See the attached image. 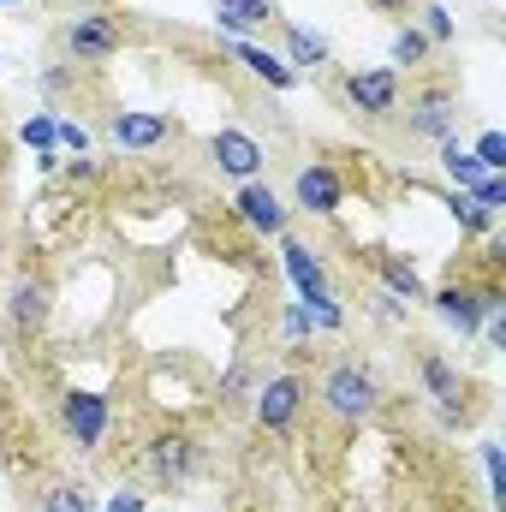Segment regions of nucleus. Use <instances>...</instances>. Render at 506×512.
<instances>
[{"instance_id":"3","label":"nucleus","mask_w":506,"mask_h":512,"mask_svg":"<svg viewBox=\"0 0 506 512\" xmlns=\"http://www.w3.org/2000/svg\"><path fill=\"white\" fill-rule=\"evenodd\" d=\"M346 102H352L358 114H370V120L393 114V108H399V72H387V66L352 72V78H346Z\"/></svg>"},{"instance_id":"33","label":"nucleus","mask_w":506,"mask_h":512,"mask_svg":"<svg viewBox=\"0 0 506 512\" xmlns=\"http://www.w3.org/2000/svg\"><path fill=\"white\" fill-rule=\"evenodd\" d=\"M376 6H387V12H405V6H411V0H376Z\"/></svg>"},{"instance_id":"17","label":"nucleus","mask_w":506,"mask_h":512,"mask_svg":"<svg viewBox=\"0 0 506 512\" xmlns=\"http://www.w3.org/2000/svg\"><path fill=\"white\" fill-rule=\"evenodd\" d=\"M441 167H447V179H453L459 191H477V185L489 179V173H483V161L459 149V137H447V143H441Z\"/></svg>"},{"instance_id":"23","label":"nucleus","mask_w":506,"mask_h":512,"mask_svg":"<svg viewBox=\"0 0 506 512\" xmlns=\"http://www.w3.org/2000/svg\"><path fill=\"white\" fill-rule=\"evenodd\" d=\"M423 54H429V36H423V30H399V36H393V60H399V66H417Z\"/></svg>"},{"instance_id":"12","label":"nucleus","mask_w":506,"mask_h":512,"mask_svg":"<svg viewBox=\"0 0 506 512\" xmlns=\"http://www.w3.org/2000/svg\"><path fill=\"white\" fill-rule=\"evenodd\" d=\"M167 131H173L167 114H114V143L120 149H155V143H167Z\"/></svg>"},{"instance_id":"22","label":"nucleus","mask_w":506,"mask_h":512,"mask_svg":"<svg viewBox=\"0 0 506 512\" xmlns=\"http://www.w3.org/2000/svg\"><path fill=\"white\" fill-rule=\"evenodd\" d=\"M42 512H90V495H84L78 483H54V489L42 495Z\"/></svg>"},{"instance_id":"8","label":"nucleus","mask_w":506,"mask_h":512,"mask_svg":"<svg viewBox=\"0 0 506 512\" xmlns=\"http://www.w3.org/2000/svg\"><path fill=\"white\" fill-rule=\"evenodd\" d=\"M453 120H459V102L447 90H423L411 102V137H429V143H447L453 137Z\"/></svg>"},{"instance_id":"26","label":"nucleus","mask_w":506,"mask_h":512,"mask_svg":"<svg viewBox=\"0 0 506 512\" xmlns=\"http://www.w3.org/2000/svg\"><path fill=\"white\" fill-rule=\"evenodd\" d=\"M471 197H477V203H483V209L495 215V209H501V203H506V179H501V173H489V179H483V185H477Z\"/></svg>"},{"instance_id":"7","label":"nucleus","mask_w":506,"mask_h":512,"mask_svg":"<svg viewBox=\"0 0 506 512\" xmlns=\"http://www.w3.org/2000/svg\"><path fill=\"white\" fill-rule=\"evenodd\" d=\"M292 191H298V209H310V215H340V197H346V185H340V173L328 161L304 167Z\"/></svg>"},{"instance_id":"16","label":"nucleus","mask_w":506,"mask_h":512,"mask_svg":"<svg viewBox=\"0 0 506 512\" xmlns=\"http://www.w3.org/2000/svg\"><path fill=\"white\" fill-rule=\"evenodd\" d=\"M376 268H381V280H387V286H393L405 304H423V298H429V286H423V274H417L411 262H399V256L381 251V256H376Z\"/></svg>"},{"instance_id":"21","label":"nucleus","mask_w":506,"mask_h":512,"mask_svg":"<svg viewBox=\"0 0 506 512\" xmlns=\"http://www.w3.org/2000/svg\"><path fill=\"white\" fill-rule=\"evenodd\" d=\"M453 221H459L465 233H489V227H495V215H489L471 191H459V197H453Z\"/></svg>"},{"instance_id":"19","label":"nucleus","mask_w":506,"mask_h":512,"mask_svg":"<svg viewBox=\"0 0 506 512\" xmlns=\"http://www.w3.org/2000/svg\"><path fill=\"white\" fill-rule=\"evenodd\" d=\"M215 18L227 30H251V24H268L274 18V0H215Z\"/></svg>"},{"instance_id":"6","label":"nucleus","mask_w":506,"mask_h":512,"mask_svg":"<svg viewBox=\"0 0 506 512\" xmlns=\"http://www.w3.org/2000/svg\"><path fill=\"white\" fill-rule=\"evenodd\" d=\"M209 155H215L221 173H233V179H245V185L262 173V143H256L251 131H215V137H209Z\"/></svg>"},{"instance_id":"27","label":"nucleus","mask_w":506,"mask_h":512,"mask_svg":"<svg viewBox=\"0 0 506 512\" xmlns=\"http://www.w3.org/2000/svg\"><path fill=\"white\" fill-rule=\"evenodd\" d=\"M423 24H429V42H453V18H447V6H423Z\"/></svg>"},{"instance_id":"11","label":"nucleus","mask_w":506,"mask_h":512,"mask_svg":"<svg viewBox=\"0 0 506 512\" xmlns=\"http://www.w3.org/2000/svg\"><path fill=\"white\" fill-rule=\"evenodd\" d=\"M429 304H435V316H441L447 328H459V334H477V322L489 316V310H483V292H465V286H447V292H435Z\"/></svg>"},{"instance_id":"24","label":"nucleus","mask_w":506,"mask_h":512,"mask_svg":"<svg viewBox=\"0 0 506 512\" xmlns=\"http://www.w3.org/2000/svg\"><path fill=\"white\" fill-rule=\"evenodd\" d=\"M477 161H483V173H501L506 167V137L501 131H483V137H477Z\"/></svg>"},{"instance_id":"32","label":"nucleus","mask_w":506,"mask_h":512,"mask_svg":"<svg viewBox=\"0 0 506 512\" xmlns=\"http://www.w3.org/2000/svg\"><path fill=\"white\" fill-rule=\"evenodd\" d=\"M108 512H143V495H131V489H126V495H114V507H108Z\"/></svg>"},{"instance_id":"1","label":"nucleus","mask_w":506,"mask_h":512,"mask_svg":"<svg viewBox=\"0 0 506 512\" xmlns=\"http://www.w3.org/2000/svg\"><path fill=\"white\" fill-rule=\"evenodd\" d=\"M381 387L370 370H358V364H334L328 370V382H322V411L334 417V423H364L370 411H376Z\"/></svg>"},{"instance_id":"2","label":"nucleus","mask_w":506,"mask_h":512,"mask_svg":"<svg viewBox=\"0 0 506 512\" xmlns=\"http://www.w3.org/2000/svg\"><path fill=\"white\" fill-rule=\"evenodd\" d=\"M66 48H72L78 60H108V54H120V18H114V12H78V18L66 24Z\"/></svg>"},{"instance_id":"13","label":"nucleus","mask_w":506,"mask_h":512,"mask_svg":"<svg viewBox=\"0 0 506 512\" xmlns=\"http://www.w3.org/2000/svg\"><path fill=\"white\" fill-rule=\"evenodd\" d=\"M239 215H245V227H256V233H280V227H286L280 197H274L268 185H256V179L239 191Z\"/></svg>"},{"instance_id":"5","label":"nucleus","mask_w":506,"mask_h":512,"mask_svg":"<svg viewBox=\"0 0 506 512\" xmlns=\"http://www.w3.org/2000/svg\"><path fill=\"white\" fill-rule=\"evenodd\" d=\"M143 459H149V477L161 489H179L191 477V465H197V447H191V435H155Z\"/></svg>"},{"instance_id":"9","label":"nucleus","mask_w":506,"mask_h":512,"mask_svg":"<svg viewBox=\"0 0 506 512\" xmlns=\"http://www.w3.org/2000/svg\"><path fill=\"white\" fill-rule=\"evenodd\" d=\"M298 405H304V382L298 376H274V382L256 393V423L262 429H286L298 417Z\"/></svg>"},{"instance_id":"28","label":"nucleus","mask_w":506,"mask_h":512,"mask_svg":"<svg viewBox=\"0 0 506 512\" xmlns=\"http://www.w3.org/2000/svg\"><path fill=\"white\" fill-rule=\"evenodd\" d=\"M54 137H60L66 149H78V155L90 149V131H84V126H54Z\"/></svg>"},{"instance_id":"10","label":"nucleus","mask_w":506,"mask_h":512,"mask_svg":"<svg viewBox=\"0 0 506 512\" xmlns=\"http://www.w3.org/2000/svg\"><path fill=\"white\" fill-rule=\"evenodd\" d=\"M48 310H54V292H48L42 280H18L12 298H6V316H12V328H24V334L48 328Z\"/></svg>"},{"instance_id":"15","label":"nucleus","mask_w":506,"mask_h":512,"mask_svg":"<svg viewBox=\"0 0 506 512\" xmlns=\"http://www.w3.org/2000/svg\"><path fill=\"white\" fill-rule=\"evenodd\" d=\"M280 256H286V274L298 280V292H304V298H322V292H328V274H322V262L304 251L298 239H286V245H280Z\"/></svg>"},{"instance_id":"31","label":"nucleus","mask_w":506,"mask_h":512,"mask_svg":"<svg viewBox=\"0 0 506 512\" xmlns=\"http://www.w3.org/2000/svg\"><path fill=\"white\" fill-rule=\"evenodd\" d=\"M286 334H292V340H304V334H310V316H304V304H298V310H286Z\"/></svg>"},{"instance_id":"14","label":"nucleus","mask_w":506,"mask_h":512,"mask_svg":"<svg viewBox=\"0 0 506 512\" xmlns=\"http://www.w3.org/2000/svg\"><path fill=\"white\" fill-rule=\"evenodd\" d=\"M423 382H429V393L447 405V417H459V399H465V382H459V370L441 358V352H423Z\"/></svg>"},{"instance_id":"30","label":"nucleus","mask_w":506,"mask_h":512,"mask_svg":"<svg viewBox=\"0 0 506 512\" xmlns=\"http://www.w3.org/2000/svg\"><path fill=\"white\" fill-rule=\"evenodd\" d=\"M24 143H54V120H30L24 126Z\"/></svg>"},{"instance_id":"18","label":"nucleus","mask_w":506,"mask_h":512,"mask_svg":"<svg viewBox=\"0 0 506 512\" xmlns=\"http://www.w3.org/2000/svg\"><path fill=\"white\" fill-rule=\"evenodd\" d=\"M233 54L251 66L262 84H274V90H292V84H298V72H292V66H280L274 54H262V48H251V42H233Z\"/></svg>"},{"instance_id":"20","label":"nucleus","mask_w":506,"mask_h":512,"mask_svg":"<svg viewBox=\"0 0 506 512\" xmlns=\"http://www.w3.org/2000/svg\"><path fill=\"white\" fill-rule=\"evenodd\" d=\"M286 54H292V66H304V72H316V66H328V42L322 36H310V30H286Z\"/></svg>"},{"instance_id":"4","label":"nucleus","mask_w":506,"mask_h":512,"mask_svg":"<svg viewBox=\"0 0 506 512\" xmlns=\"http://www.w3.org/2000/svg\"><path fill=\"white\" fill-rule=\"evenodd\" d=\"M60 423H66V435L78 447H96L108 435V399L102 393H66L60 399Z\"/></svg>"},{"instance_id":"29","label":"nucleus","mask_w":506,"mask_h":512,"mask_svg":"<svg viewBox=\"0 0 506 512\" xmlns=\"http://www.w3.org/2000/svg\"><path fill=\"white\" fill-rule=\"evenodd\" d=\"M245 387H251V370H245V364H239V370H233V376H227V387H221V393H227V405H239V393H245Z\"/></svg>"},{"instance_id":"25","label":"nucleus","mask_w":506,"mask_h":512,"mask_svg":"<svg viewBox=\"0 0 506 512\" xmlns=\"http://www.w3.org/2000/svg\"><path fill=\"white\" fill-rule=\"evenodd\" d=\"M304 316L316 322V328H340V304L322 292V298H304Z\"/></svg>"}]
</instances>
